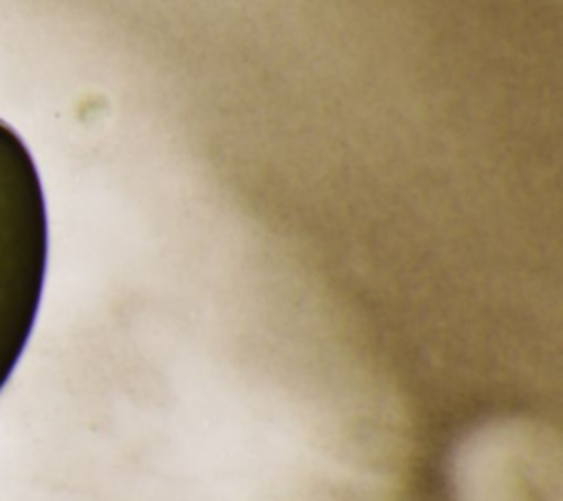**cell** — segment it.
<instances>
[{"mask_svg":"<svg viewBox=\"0 0 563 501\" xmlns=\"http://www.w3.org/2000/svg\"><path fill=\"white\" fill-rule=\"evenodd\" d=\"M48 255L37 167L20 134L0 119V391L35 325Z\"/></svg>","mask_w":563,"mask_h":501,"instance_id":"obj_1","label":"cell"}]
</instances>
